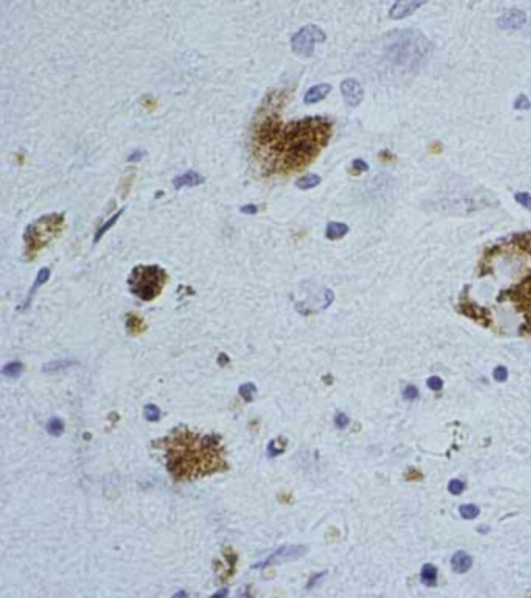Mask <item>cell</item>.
<instances>
[{
  "label": "cell",
  "instance_id": "22",
  "mask_svg": "<svg viewBox=\"0 0 531 598\" xmlns=\"http://www.w3.org/2000/svg\"><path fill=\"white\" fill-rule=\"evenodd\" d=\"M22 370H23V365H22L20 362H12V363H8L7 365H5L3 367L2 374L5 377L15 379L21 375Z\"/></svg>",
  "mask_w": 531,
  "mask_h": 598
},
{
  "label": "cell",
  "instance_id": "14",
  "mask_svg": "<svg viewBox=\"0 0 531 598\" xmlns=\"http://www.w3.org/2000/svg\"><path fill=\"white\" fill-rule=\"evenodd\" d=\"M350 228L346 223L329 222L326 227V238L331 241L340 240L349 232Z\"/></svg>",
  "mask_w": 531,
  "mask_h": 598
},
{
  "label": "cell",
  "instance_id": "29",
  "mask_svg": "<svg viewBox=\"0 0 531 598\" xmlns=\"http://www.w3.org/2000/svg\"><path fill=\"white\" fill-rule=\"evenodd\" d=\"M465 489V484L461 480L454 479L448 483V490L454 494H460Z\"/></svg>",
  "mask_w": 531,
  "mask_h": 598
},
{
  "label": "cell",
  "instance_id": "35",
  "mask_svg": "<svg viewBox=\"0 0 531 598\" xmlns=\"http://www.w3.org/2000/svg\"><path fill=\"white\" fill-rule=\"evenodd\" d=\"M257 211H258L257 207L255 205H251V204L240 208V212L242 214H245V215H255Z\"/></svg>",
  "mask_w": 531,
  "mask_h": 598
},
{
  "label": "cell",
  "instance_id": "8",
  "mask_svg": "<svg viewBox=\"0 0 531 598\" xmlns=\"http://www.w3.org/2000/svg\"><path fill=\"white\" fill-rule=\"evenodd\" d=\"M341 92L348 106L355 108L360 105L363 100V88L356 79L348 78L341 84Z\"/></svg>",
  "mask_w": 531,
  "mask_h": 598
},
{
  "label": "cell",
  "instance_id": "6",
  "mask_svg": "<svg viewBox=\"0 0 531 598\" xmlns=\"http://www.w3.org/2000/svg\"><path fill=\"white\" fill-rule=\"evenodd\" d=\"M326 39V33L319 26L313 24L303 26L291 39L292 50L301 57H310L315 45L324 43Z\"/></svg>",
  "mask_w": 531,
  "mask_h": 598
},
{
  "label": "cell",
  "instance_id": "31",
  "mask_svg": "<svg viewBox=\"0 0 531 598\" xmlns=\"http://www.w3.org/2000/svg\"><path fill=\"white\" fill-rule=\"evenodd\" d=\"M418 395H419V392H418V389L413 385L407 386L404 390V396L406 399H408V400L416 399L418 397Z\"/></svg>",
  "mask_w": 531,
  "mask_h": 598
},
{
  "label": "cell",
  "instance_id": "32",
  "mask_svg": "<svg viewBox=\"0 0 531 598\" xmlns=\"http://www.w3.org/2000/svg\"><path fill=\"white\" fill-rule=\"evenodd\" d=\"M352 167L357 172H365L369 170V165L362 159H355L352 162Z\"/></svg>",
  "mask_w": 531,
  "mask_h": 598
},
{
  "label": "cell",
  "instance_id": "34",
  "mask_svg": "<svg viewBox=\"0 0 531 598\" xmlns=\"http://www.w3.org/2000/svg\"><path fill=\"white\" fill-rule=\"evenodd\" d=\"M349 422H350V420L348 418V416L344 413H340L335 417V424L338 428H341V430L346 428L349 425Z\"/></svg>",
  "mask_w": 531,
  "mask_h": 598
},
{
  "label": "cell",
  "instance_id": "1",
  "mask_svg": "<svg viewBox=\"0 0 531 598\" xmlns=\"http://www.w3.org/2000/svg\"><path fill=\"white\" fill-rule=\"evenodd\" d=\"M333 122L325 116H306L282 122L273 106L263 108L253 123L252 153L266 174L304 170L328 145Z\"/></svg>",
  "mask_w": 531,
  "mask_h": 598
},
{
  "label": "cell",
  "instance_id": "24",
  "mask_svg": "<svg viewBox=\"0 0 531 598\" xmlns=\"http://www.w3.org/2000/svg\"><path fill=\"white\" fill-rule=\"evenodd\" d=\"M63 428H64L63 423H62V421H61L60 419H59V418H52V419L49 421L48 425H47V431H48V433H49L50 435H56V436H58V435H60L62 434V432H63Z\"/></svg>",
  "mask_w": 531,
  "mask_h": 598
},
{
  "label": "cell",
  "instance_id": "21",
  "mask_svg": "<svg viewBox=\"0 0 531 598\" xmlns=\"http://www.w3.org/2000/svg\"><path fill=\"white\" fill-rule=\"evenodd\" d=\"M460 513L463 518H466V520H472V518H475L479 514V508L476 505H473V504L462 505L460 507Z\"/></svg>",
  "mask_w": 531,
  "mask_h": 598
},
{
  "label": "cell",
  "instance_id": "13",
  "mask_svg": "<svg viewBox=\"0 0 531 598\" xmlns=\"http://www.w3.org/2000/svg\"><path fill=\"white\" fill-rule=\"evenodd\" d=\"M472 559L465 551H458L451 559V567L457 573H464L471 568Z\"/></svg>",
  "mask_w": 531,
  "mask_h": 598
},
{
  "label": "cell",
  "instance_id": "5",
  "mask_svg": "<svg viewBox=\"0 0 531 598\" xmlns=\"http://www.w3.org/2000/svg\"><path fill=\"white\" fill-rule=\"evenodd\" d=\"M390 51L392 60L399 65L413 67L419 63L430 51L427 40L416 30H404L394 38Z\"/></svg>",
  "mask_w": 531,
  "mask_h": 598
},
{
  "label": "cell",
  "instance_id": "3",
  "mask_svg": "<svg viewBox=\"0 0 531 598\" xmlns=\"http://www.w3.org/2000/svg\"><path fill=\"white\" fill-rule=\"evenodd\" d=\"M64 227L63 214L53 213L44 215L29 224L24 232L25 256L32 261L52 240L61 233Z\"/></svg>",
  "mask_w": 531,
  "mask_h": 598
},
{
  "label": "cell",
  "instance_id": "33",
  "mask_svg": "<svg viewBox=\"0 0 531 598\" xmlns=\"http://www.w3.org/2000/svg\"><path fill=\"white\" fill-rule=\"evenodd\" d=\"M426 383H427V387L434 391H438L440 389H442V387H443V381L438 377L430 378L427 380Z\"/></svg>",
  "mask_w": 531,
  "mask_h": 598
},
{
  "label": "cell",
  "instance_id": "17",
  "mask_svg": "<svg viewBox=\"0 0 531 598\" xmlns=\"http://www.w3.org/2000/svg\"><path fill=\"white\" fill-rule=\"evenodd\" d=\"M322 182V177L315 173H311V174H307L301 176L300 178L297 179L296 182V187L300 190H309V189H313L316 186H319Z\"/></svg>",
  "mask_w": 531,
  "mask_h": 598
},
{
  "label": "cell",
  "instance_id": "20",
  "mask_svg": "<svg viewBox=\"0 0 531 598\" xmlns=\"http://www.w3.org/2000/svg\"><path fill=\"white\" fill-rule=\"evenodd\" d=\"M75 362L72 360H55V361H52V362L45 364L43 366V371L44 372H56V371H59V370L70 367Z\"/></svg>",
  "mask_w": 531,
  "mask_h": 598
},
{
  "label": "cell",
  "instance_id": "40",
  "mask_svg": "<svg viewBox=\"0 0 531 598\" xmlns=\"http://www.w3.org/2000/svg\"><path fill=\"white\" fill-rule=\"evenodd\" d=\"M227 595H228V590L227 589H223V590L217 592L216 594H214V597H224V596H227Z\"/></svg>",
  "mask_w": 531,
  "mask_h": 598
},
{
  "label": "cell",
  "instance_id": "26",
  "mask_svg": "<svg viewBox=\"0 0 531 598\" xmlns=\"http://www.w3.org/2000/svg\"><path fill=\"white\" fill-rule=\"evenodd\" d=\"M515 199L518 204L531 211V194H529L528 192H517L515 194Z\"/></svg>",
  "mask_w": 531,
  "mask_h": 598
},
{
  "label": "cell",
  "instance_id": "37",
  "mask_svg": "<svg viewBox=\"0 0 531 598\" xmlns=\"http://www.w3.org/2000/svg\"><path fill=\"white\" fill-rule=\"evenodd\" d=\"M323 575H324V572H322V573H318V574H315L314 577H312V578L310 579V581L308 582L307 588H310V587H313V586H314V584H316V582H318V581H319V580H320V579L323 577Z\"/></svg>",
  "mask_w": 531,
  "mask_h": 598
},
{
  "label": "cell",
  "instance_id": "18",
  "mask_svg": "<svg viewBox=\"0 0 531 598\" xmlns=\"http://www.w3.org/2000/svg\"><path fill=\"white\" fill-rule=\"evenodd\" d=\"M420 579L425 586H435L437 582V568L433 564H425L421 569Z\"/></svg>",
  "mask_w": 531,
  "mask_h": 598
},
{
  "label": "cell",
  "instance_id": "28",
  "mask_svg": "<svg viewBox=\"0 0 531 598\" xmlns=\"http://www.w3.org/2000/svg\"><path fill=\"white\" fill-rule=\"evenodd\" d=\"M284 450H285V445L277 446V441H275V439H272V441H271L268 445V454L271 457H275V456L281 454L282 452H284Z\"/></svg>",
  "mask_w": 531,
  "mask_h": 598
},
{
  "label": "cell",
  "instance_id": "39",
  "mask_svg": "<svg viewBox=\"0 0 531 598\" xmlns=\"http://www.w3.org/2000/svg\"><path fill=\"white\" fill-rule=\"evenodd\" d=\"M380 157L382 158V159H386L387 158V160H390V159H392V154L386 150V151H383L380 153Z\"/></svg>",
  "mask_w": 531,
  "mask_h": 598
},
{
  "label": "cell",
  "instance_id": "25",
  "mask_svg": "<svg viewBox=\"0 0 531 598\" xmlns=\"http://www.w3.org/2000/svg\"><path fill=\"white\" fill-rule=\"evenodd\" d=\"M144 417L148 421L155 422L160 418V410L158 409L155 404H148L144 408Z\"/></svg>",
  "mask_w": 531,
  "mask_h": 598
},
{
  "label": "cell",
  "instance_id": "19",
  "mask_svg": "<svg viewBox=\"0 0 531 598\" xmlns=\"http://www.w3.org/2000/svg\"><path fill=\"white\" fill-rule=\"evenodd\" d=\"M123 211H125V209H121V210H119V211H118L117 214H115V215L112 216V217H111V218H110L108 221H106V222H105L103 225H101V227L98 229V231H97V232H96V234H95V240H94V241H95V243H98V242L101 240L102 236H103V235H104V234H105V233H106V232H107V231H108V230H109V229H110L112 226H114V225L117 223V221L119 219V217L121 216V214L123 213Z\"/></svg>",
  "mask_w": 531,
  "mask_h": 598
},
{
  "label": "cell",
  "instance_id": "2",
  "mask_svg": "<svg viewBox=\"0 0 531 598\" xmlns=\"http://www.w3.org/2000/svg\"><path fill=\"white\" fill-rule=\"evenodd\" d=\"M166 467L177 479L193 480L210 475L225 465L224 450L216 435L180 428L162 441Z\"/></svg>",
  "mask_w": 531,
  "mask_h": 598
},
{
  "label": "cell",
  "instance_id": "12",
  "mask_svg": "<svg viewBox=\"0 0 531 598\" xmlns=\"http://www.w3.org/2000/svg\"><path fill=\"white\" fill-rule=\"evenodd\" d=\"M203 182H205V177L200 173L194 170H188L185 173L175 177L173 184L177 190H179L183 187H195L203 184Z\"/></svg>",
  "mask_w": 531,
  "mask_h": 598
},
{
  "label": "cell",
  "instance_id": "10",
  "mask_svg": "<svg viewBox=\"0 0 531 598\" xmlns=\"http://www.w3.org/2000/svg\"><path fill=\"white\" fill-rule=\"evenodd\" d=\"M423 4H425V1H398L391 6L389 17L393 20L404 19L415 13Z\"/></svg>",
  "mask_w": 531,
  "mask_h": 598
},
{
  "label": "cell",
  "instance_id": "9",
  "mask_svg": "<svg viewBox=\"0 0 531 598\" xmlns=\"http://www.w3.org/2000/svg\"><path fill=\"white\" fill-rule=\"evenodd\" d=\"M527 22L526 14L523 10L512 8L504 12L497 21V24L501 29L517 30L522 28Z\"/></svg>",
  "mask_w": 531,
  "mask_h": 598
},
{
  "label": "cell",
  "instance_id": "7",
  "mask_svg": "<svg viewBox=\"0 0 531 598\" xmlns=\"http://www.w3.org/2000/svg\"><path fill=\"white\" fill-rule=\"evenodd\" d=\"M307 548L304 545H285L276 549L263 562L256 563L253 568H265L276 564H282L290 561H295L306 554Z\"/></svg>",
  "mask_w": 531,
  "mask_h": 598
},
{
  "label": "cell",
  "instance_id": "4",
  "mask_svg": "<svg viewBox=\"0 0 531 598\" xmlns=\"http://www.w3.org/2000/svg\"><path fill=\"white\" fill-rule=\"evenodd\" d=\"M166 282V271L157 265L135 267L128 278L131 292L145 302L159 297Z\"/></svg>",
  "mask_w": 531,
  "mask_h": 598
},
{
  "label": "cell",
  "instance_id": "15",
  "mask_svg": "<svg viewBox=\"0 0 531 598\" xmlns=\"http://www.w3.org/2000/svg\"><path fill=\"white\" fill-rule=\"evenodd\" d=\"M127 330L131 335H140L146 330V325L142 318L135 313H129L126 320Z\"/></svg>",
  "mask_w": 531,
  "mask_h": 598
},
{
  "label": "cell",
  "instance_id": "23",
  "mask_svg": "<svg viewBox=\"0 0 531 598\" xmlns=\"http://www.w3.org/2000/svg\"><path fill=\"white\" fill-rule=\"evenodd\" d=\"M256 391H257V389L254 383H252V382L243 383V385H241L239 388L240 395L246 401H252L253 395H254V393H256Z\"/></svg>",
  "mask_w": 531,
  "mask_h": 598
},
{
  "label": "cell",
  "instance_id": "27",
  "mask_svg": "<svg viewBox=\"0 0 531 598\" xmlns=\"http://www.w3.org/2000/svg\"><path fill=\"white\" fill-rule=\"evenodd\" d=\"M514 107L516 110H529L531 107V102L526 95L521 94L516 99Z\"/></svg>",
  "mask_w": 531,
  "mask_h": 598
},
{
  "label": "cell",
  "instance_id": "36",
  "mask_svg": "<svg viewBox=\"0 0 531 598\" xmlns=\"http://www.w3.org/2000/svg\"><path fill=\"white\" fill-rule=\"evenodd\" d=\"M145 153L141 151H135L128 157V162H138L144 157Z\"/></svg>",
  "mask_w": 531,
  "mask_h": 598
},
{
  "label": "cell",
  "instance_id": "16",
  "mask_svg": "<svg viewBox=\"0 0 531 598\" xmlns=\"http://www.w3.org/2000/svg\"><path fill=\"white\" fill-rule=\"evenodd\" d=\"M49 277H50V270L48 268H43V269L40 270V272L38 273V276H37V279H36L35 282H33V285H32V287L29 290V293H28L27 299H26V303L24 304V306H23L24 309H26L30 305V302H31V299H32L33 295H35L36 291L39 289V287L41 285H43L45 283V282H46L49 279Z\"/></svg>",
  "mask_w": 531,
  "mask_h": 598
},
{
  "label": "cell",
  "instance_id": "30",
  "mask_svg": "<svg viewBox=\"0 0 531 598\" xmlns=\"http://www.w3.org/2000/svg\"><path fill=\"white\" fill-rule=\"evenodd\" d=\"M493 376L497 381H505L508 377V372L504 366H498L494 369Z\"/></svg>",
  "mask_w": 531,
  "mask_h": 598
},
{
  "label": "cell",
  "instance_id": "11",
  "mask_svg": "<svg viewBox=\"0 0 531 598\" xmlns=\"http://www.w3.org/2000/svg\"><path fill=\"white\" fill-rule=\"evenodd\" d=\"M332 86L329 83H321L310 87L304 96V103L310 105L321 102L331 93Z\"/></svg>",
  "mask_w": 531,
  "mask_h": 598
},
{
  "label": "cell",
  "instance_id": "38",
  "mask_svg": "<svg viewBox=\"0 0 531 598\" xmlns=\"http://www.w3.org/2000/svg\"><path fill=\"white\" fill-rule=\"evenodd\" d=\"M229 362H230V359H229V357H228L227 355H225V354H220V355H219V358H218V363H219L221 366H225V365H227Z\"/></svg>",
  "mask_w": 531,
  "mask_h": 598
}]
</instances>
